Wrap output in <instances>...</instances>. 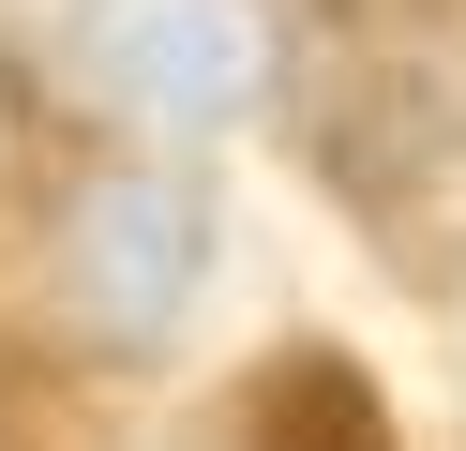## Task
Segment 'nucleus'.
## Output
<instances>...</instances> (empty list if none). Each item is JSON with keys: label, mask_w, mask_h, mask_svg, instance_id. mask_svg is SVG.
Listing matches in <instances>:
<instances>
[{"label": "nucleus", "mask_w": 466, "mask_h": 451, "mask_svg": "<svg viewBox=\"0 0 466 451\" xmlns=\"http://www.w3.org/2000/svg\"><path fill=\"white\" fill-rule=\"evenodd\" d=\"M196 286H211V196H196V180H166V166L76 180V210H61V301H76V331L166 346V331L196 316Z\"/></svg>", "instance_id": "obj_1"}, {"label": "nucleus", "mask_w": 466, "mask_h": 451, "mask_svg": "<svg viewBox=\"0 0 466 451\" xmlns=\"http://www.w3.org/2000/svg\"><path fill=\"white\" fill-rule=\"evenodd\" d=\"M76 60L136 120H241L271 90V0H91Z\"/></svg>", "instance_id": "obj_2"}, {"label": "nucleus", "mask_w": 466, "mask_h": 451, "mask_svg": "<svg viewBox=\"0 0 466 451\" xmlns=\"http://www.w3.org/2000/svg\"><path fill=\"white\" fill-rule=\"evenodd\" d=\"M241 436L256 451H391V406H376V376L346 346H286V361H256Z\"/></svg>", "instance_id": "obj_3"}, {"label": "nucleus", "mask_w": 466, "mask_h": 451, "mask_svg": "<svg viewBox=\"0 0 466 451\" xmlns=\"http://www.w3.org/2000/svg\"><path fill=\"white\" fill-rule=\"evenodd\" d=\"M0 166H15V76H0Z\"/></svg>", "instance_id": "obj_4"}]
</instances>
